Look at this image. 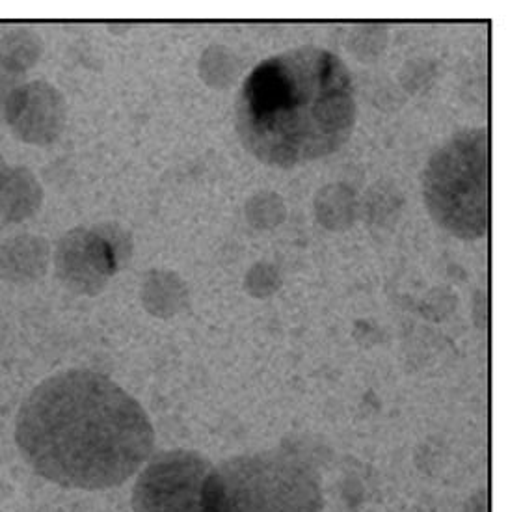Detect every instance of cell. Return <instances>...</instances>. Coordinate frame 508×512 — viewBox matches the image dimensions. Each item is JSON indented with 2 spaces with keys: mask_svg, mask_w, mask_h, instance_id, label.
I'll use <instances>...</instances> for the list:
<instances>
[{
  "mask_svg": "<svg viewBox=\"0 0 508 512\" xmlns=\"http://www.w3.org/2000/svg\"><path fill=\"white\" fill-rule=\"evenodd\" d=\"M15 442L28 466L54 485L105 490L148 462L155 431L142 405L114 380L73 369L28 395Z\"/></svg>",
  "mask_w": 508,
  "mask_h": 512,
  "instance_id": "obj_1",
  "label": "cell"
},
{
  "mask_svg": "<svg viewBox=\"0 0 508 512\" xmlns=\"http://www.w3.org/2000/svg\"><path fill=\"white\" fill-rule=\"evenodd\" d=\"M241 144L257 161L295 168L343 148L356 125L354 82L322 47H298L259 62L235 107Z\"/></svg>",
  "mask_w": 508,
  "mask_h": 512,
  "instance_id": "obj_2",
  "label": "cell"
},
{
  "mask_svg": "<svg viewBox=\"0 0 508 512\" xmlns=\"http://www.w3.org/2000/svg\"><path fill=\"white\" fill-rule=\"evenodd\" d=\"M423 196L432 220L462 241L490 226V140L486 127L451 136L428 161Z\"/></svg>",
  "mask_w": 508,
  "mask_h": 512,
  "instance_id": "obj_3",
  "label": "cell"
},
{
  "mask_svg": "<svg viewBox=\"0 0 508 512\" xmlns=\"http://www.w3.org/2000/svg\"><path fill=\"white\" fill-rule=\"evenodd\" d=\"M218 512H322L321 481L306 462L281 451L239 455L214 466Z\"/></svg>",
  "mask_w": 508,
  "mask_h": 512,
  "instance_id": "obj_4",
  "label": "cell"
},
{
  "mask_svg": "<svg viewBox=\"0 0 508 512\" xmlns=\"http://www.w3.org/2000/svg\"><path fill=\"white\" fill-rule=\"evenodd\" d=\"M214 466L200 453H161L140 473L133 492L134 512H218Z\"/></svg>",
  "mask_w": 508,
  "mask_h": 512,
  "instance_id": "obj_5",
  "label": "cell"
},
{
  "mask_svg": "<svg viewBox=\"0 0 508 512\" xmlns=\"http://www.w3.org/2000/svg\"><path fill=\"white\" fill-rule=\"evenodd\" d=\"M123 248L129 250L131 244L121 239V231L107 226L67 231L54 250L56 276L73 293L95 295L120 270L121 259L127 257Z\"/></svg>",
  "mask_w": 508,
  "mask_h": 512,
  "instance_id": "obj_6",
  "label": "cell"
},
{
  "mask_svg": "<svg viewBox=\"0 0 508 512\" xmlns=\"http://www.w3.org/2000/svg\"><path fill=\"white\" fill-rule=\"evenodd\" d=\"M66 116V99L53 84L45 81L21 82L6 103L4 122L23 142L49 146L62 135Z\"/></svg>",
  "mask_w": 508,
  "mask_h": 512,
  "instance_id": "obj_7",
  "label": "cell"
},
{
  "mask_svg": "<svg viewBox=\"0 0 508 512\" xmlns=\"http://www.w3.org/2000/svg\"><path fill=\"white\" fill-rule=\"evenodd\" d=\"M51 248L38 235H15L0 244V278L12 283L40 280L49 269Z\"/></svg>",
  "mask_w": 508,
  "mask_h": 512,
  "instance_id": "obj_8",
  "label": "cell"
},
{
  "mask_svg": "<svg viewBox=\"0 0 508 512\" xmlns=\"http://www.w3.org/2000/svg\"><path fill=\"white\" fill-rule=\"evenodd\" d=\"M43 203V187L27 166L10 168L0 185V218L4 222H25L36 215Z\"/></svg>",
  "mask_w": 508,
  "mask_h": 512,
  "instance_id": "obj_9",
  "label": "cell"
},
{
  "mask_svg": "<svg viewBox=\"0 0 508 512\" xmlns=\"http://www.w3.org/2000/svg\"><path fill=\"white\" fill-rule=\"evenodd\" d=\"M142 298L153 315L170 317L187 304V287L175 272L153 270L146 276Z\"/></svg>",
  "mask_w": 508,
  "mask_h": 512,
  "instance_id": "obj_10",
  "label": "cell"
},
{
  "mask_svg": "<svg viewBox=\"0 0 508 512\" xmlns=\"http://www.w3.org/2000/svg\"><path fill=\"white\" fill-rule=\"evenodd\" d=\"M41 53L43 41L30 28H12L0 38V66L15 75H23L28 69L34 68Z\"/></svg>",
  "mask_w": 508,
  "mask_h": 512,
  "instance_id": "obj_11",
  "label": "cell"
},
{
  "mask_svg": "<svg viewBox=\"0 0 508 512\" xmlns=\"http://www.w3.org/2000/svg\"><path fill=\"white\" fill-rule=\"evenodd\" d=\"M19 84H21V75L10 73L0 66V122H4L6 103Z\"/></svg>",
  "mask_w": 508,
  "mask_h": 512,
  "instance_id": "obj_12",
  "label": "cell"
},
{
  "mask_svg": "<svg viewBox=\"0 0 508 512\" xmlns=\"http://www.w3.org/2000/svg\"><path fill=\"white\" fill-rule=\"evenodd\" d=\"M8 172H10V166L6 164V161H4V159H2V155H0V185H2L4 177L8 176Z\"/></svg>",
  "mask_w": 508,
  "mask_h": 512,
  "instance_id": "obj_13",
  "label": "cell"
},
{
  "mask_svg": "<svg viewBox=\"0 0 508 512\" xmlns=\"http://www.w3.org/2000/svg\"><path fill=\"white\" fill-rule=\"evenodd\" d=\"M0 317H2V315H0Z\"/></svg>",
  "mask_w": 508,
  "mask_h": 512,
  "instance_id": "obj_14",
  "label": "cell"
}]
</instances>
